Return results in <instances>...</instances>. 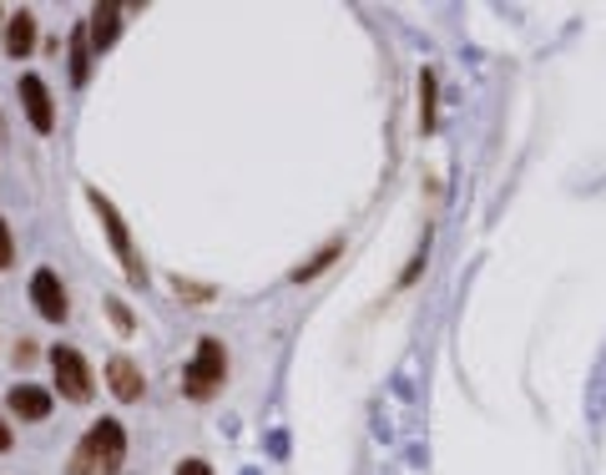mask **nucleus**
Returning a JSON list of instances; mask_svg holds the SVG:
<instances>
[{
  "instance_id": "nucleus-1",
  "label": "nucleus",
  "mask_w": 606,
  "mask_h": 475,
  "mask_svg": "<svg viewBox=\"0 0 606 475\" xmlns=\"http://www.w3.org/2000/svg\"><path fill=\"white\" fill-rule=\"evenodd\" d=\"M127 465V425L112 415H102L96 425H87V435L76 440L66 475H117Z\"/></svg>"
},
{
  "instance_id": "nucleus-2",
  "label": "nucleus",
  "mask_w": 606,
  "mask_h": 475,
  "mask_svg": "<svg viewBox=\"0 0 606 475\" xmlns=\"http://www.w3.org/2000/svg\"><path fill=\"white\" fill-rule=\"evenodd\" d=\"M222 385H228V344L218 334H203L182 370V389H188V400H212Z\"/></svg>"
},
{
  "instance_id": "nucleus-3",
  "label": "nucleus",
  "mask_w": 606,
  "mask_h": 475,
  "mask_svg": "<svg viewBox=\"0 0 606 475\" xmlns=\"http://www.w3.org/2000/svg\"><path fill=\"white\" fill-rule=\"evenodd\" d=\"M87 203L96 208V218H102V233H106V243H112V253H117V264H121V273H127V283H147V264L137 258L132 233H127V223H121L117 203H112L102 188H87Z\"/></svg>"
},
{
  "instance_id": "nucleus-4",
  "label": "nucleus",
  "mask_w": 606,
  "mask_h": 475,
  "mask_svg": "<svg viewBox=\"0 0 606 475\" xmlns=\"http://www.w3.org/2000/svg\"><path fill=\"white\" fill-rule=\"evenodd\" d=\"M51 374H56L61 400L91 405V395H96V380H91V364L76 355L72 344H56V349H51Z\"/></svg>"
},
{
  "instance_id": "nucleus-5",
  "label": "nucleus",
  "mask_w": 606,
  "mask_h": 475,
  "mask_svg": "<svg viewBox=\"0 0 606 475\" xmlns=\"http://www.w3.org/2000/svg\"><path fill=\"white\" fill-rule=\"evenodd\" d=\"M30 304H36V313L46 324H66L72 304H66V283H61L56 268H36L30 273Z\"/></svg>"
},
{
  "instance_id": "nucleus-6",
  "label": "nucleus",
  "mask_w": 606,
  "mask_h": 475,
  "mask_svg": "<svg viewBox=\"0 0 606 475\" xmlns=\"http://www.w3.org/2000/svg\"><path fill=\"white\" fill-rule=\"evenodd\" d=\"M21 106H26V121L36 127L41 137L56 132V102H51V87H46L36 72L21 76Z\"/></svg>"
},
{
  "instance_id": "nucleus-7",
  "label": "nucleus",
  "mask_w": 606,
  "mask_h": 475,
  "mask_svg": "<svg viewBox=\"0 0 606 475\" xmlns=\"http://www.w3.org/2000/svg\"><path fill=\"white\" fill-rule=\"evenodd\" d=\"M106 385H112V395H117L121 405H137L142 389H147V380H142V364H137L132 355H112L106 359Z\"/></svg>"
},
{
  "instance_id": "nucleus-8",
  "label": "nucleus",
  "mask_w": 606,
  "mask_h": 475,
  "mask_svg": "<svg viewBox=\"0 0 606 475\" xmlns=\"http://www.w3.org/2000/svg\"><path fill=\"white\" fill-rule=\"evenodd\" d=\"M87 36H91V51L102 56V51H112L121 36V5H91L87 15Z\"/></svg>"
},
{
  "instance_id": "nucleus-9",
  "label": "nucleus",
  "mask_w": 606,
  "mask_h": 475,
  "mask_svg": "<svg viewBox=\"0 0 606 475\" xmlns=\"http://www.w3.org/2000/svg\"><path fill=\"white\" fill-rule=\"evenodd\" d=\"M5 405H11L15 420H46L56 400H51V389H41V385H15L11 395H5Z\"/></svg>"
},
{
  "instance_id": "nucleus-10",
  "label": "nucleus",
  "mask_w": 606,
  "mask_h": 475,
  "mask_svg": "<svg viewBox=\"0 0 606 475\" xmlns=\"http://www.w3.org/2000/svg\"><path fill=\"white\" fill-rule=\"evenodd\" d=\"M30 46H36V15H30V11L5 15V56L26 61V56H30Z\"/></svg>"
},
{
  "instance_id": "nucleus-11",
  "label": "nucleus",
  "mask_w": 606,
  "mask_h": 475,
  "mask_svg": "<svg viewBox=\"0 0 606 475\" xmlns=\"http://www.w3.org/2000/svg\"><path fill=\"white\" fill-rule=\"evenodd\" d=\"M344 258V238H328L324 248L313 253V258H304V264L294 268V283H309V279H319V273H324V268H334Z\"/></svg>"
},
{
  "instance_id": "nucleus-12",
  "label": "nucleus",
  "mask_w": 606,
  "mask_h": 475,
  "mask_svg": "<svg viewBox=\"0 0 606 475\" xmlns=\"http://www.w3.org/2000/svg\"><path fill=\"white\" fill-rule=\"evenodd\" d=\"M91 61H96L91 36H87V26H76L72 30V81H76V87H87V81H91Z\"/></svg>"
},
{
  "instance_id": "nucleus-13",
  "label": "nucleus",
  "mask_w": 606,
  "mask_h": 475,
  "mask_svg": "<svg viewBox=\"0 0 606 475\" xmlns=\"http://www.w3.org/2000/svg\"><path fill=\"white\" fill-rule=\"evenodd\" d=\"M172 294H178L188 309H207V304L218 298V288H212V283H197V279H182V273H172Z\"/></svg>"
},
{
  "instance_id": "nucleus-14",
  "label": "nucleus",
  "mask_w": 606,
  "mask_h": 475,
  "mask_svg": "<svg viewBox=\"0 0 606 475\" xmlns=\"http://www.w3.org/2000/svg\"><path fill=\"white\" fill-rule=\"evenodd\" d=\"M420 127H435V72H420Z\"/></svg>"
},
{
  "instance_id": "nucleus-15",
  "label": "nucleus",
  "mask_w": 606,
  "mask_h": 475,
  "mask_svg": "<svg viewBox=\"0 0 606 475\" xmlns=\"http://www.w3.org/2000/svg\"><path fill=\"white\" fill-rule=\"evenodd\" d=\"M106 313H112V324L121 329V334H132V313H127V304H121V298H106Z\"/></svg>"
},
{
  "instance_id": "nucleus-16",
  "label": "nucleus",
  "mask_w": 606,
  "mask_h": 475,
  "mask_svg": "<svg viewBox=\"0 0 606 475\" xmlns=\"http://www.w3.org/2000/svg\"><path fill=\"white\" fill-rule=\"evenodd\" d=\"M15 264V243H11V228H5V218H0V268Z\"/></svg>"
},
{
  "instance_id": "nucleus-17",
  "label": "nucleus",
  "mask_w": 606,
  "mask_h": 475,
  "mask_svg": "<svg viewBox=\"0 0 606 475\" xmlns=\"http://www.w3.org/2000/svg\"><path fill=\"white\" fill-rule=\"evenodd\" d=\"M178 475H212V465L203 455H188V461H178Z\"/></svg>"
},
{
  "instance_id": "nucleus-18",
  "label": "nucleus",
  "mask_w": 606,
  "mask_h": 475,
  "mask_svg": "<svg viewBox=\"0 0 606 475\" xmlns=\"http://www.w3.org/2000/svg\"><path fill=\"white\" fill-rule=\"evenodd\" d=\"M15 446V435H11V425H5V420H0V455H5V450Z\"/></svg>"
},
{
  "instance_id": "nucleus-19",
  "label": "nucleus",
  "mask_w": 606,
  "mask_h": 475,
  "mask_svg": "<svg viewBox=\"0 0 606 475\" xmlns=\"http://www.w3.org/2000/svg\"><path fill=\"white\" fill-rule=\"evenodd\" d=\"M0 21H5V11H0Z\"/></svg>"
}]
</instances>
